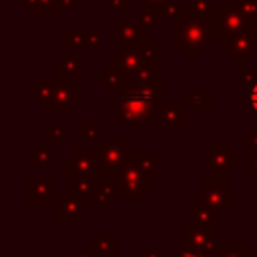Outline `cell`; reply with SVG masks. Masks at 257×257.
Returning <instances> with one entry per match:
<instances>
[{
    "label": "cell",
    "mask_w": 257,
    "mask_h": 257,
    "mask_svg": "<svg viewBox=\"0 0 257 257\" xmlns=\"http://www.w3.org/2000/svg\"><path fill=\"white\" fill-rule=\"evenodd\" d=\"M46 139L50 141H62L64 139V128L56 122H48L46 124Z\"/></svg>",
    "instance_id": "cell-30"
},
{
    "label": "cell",
    "mask_w": 257,
    "mask_h": 257,
    "mask_svg": "<svg viewBox=\"0 0 257 257\" xmlns=\"http://www.w3.org/2000/svg\"><path fill=\"white\" fill-rule=\"evenodd\" d=\"M22 4L28 6L30 12H60L72 8V0H20Z\"/></svg>",
    "instance_id": "cell-18"
},
{
    "label": "cell",
    "mask_w": 257,
    "mask_h": 257,
    "mask_svg": "<svg viewBox=\"0 0 257 257\" xmlns=\"http://www.w3.org/2000/svg\"><path fill=\"white\" fill-rule=\"evenodd\" d=\"M128 157L133 161H137V165L143 169L149 183L153 185L155 183V155H153V151H133V153H128Z\"/></svg>",
    "instance_id": "cell-20"
},
{
    "label": "cell",
    "mask_w": 257,
    "mask_h": 257,
    "mask_svg": "<svg viewBox=\"0 0 257 257\" xmlns=\"http://www.w3.org/2000/svg\"><path fill=\"white\" fill-rule=\"evenodd\" d=\"M52 187H54V179H46V177L28 179V203L54 201L52 199Z\"/></svg>",
    "instance_id": "cell-13"
},
{
    "label": "cell",
    "mask_w": 257,
    "mask_h": 257,
    "mask_svg": "<svg viewBox=\"0 0 257 257\" xmlns=\"http://www.w3.org/2000/svg\"><path fill=\"white\" fill-rule=\"evenodd\" d=\"M247 151H255L257 153V128L247 133Z\"/></svg>",
    "instance_id": "cell-34"
},
{
    "label": "cell",
    "mask_w": 257,
    "mask_h": 257,
    "mask_svg": "<svg viewBox=\"0 0 257 257\" xmlns=\"http://www.w3.org/2000/svg\"><path fill=\"white\" fill-rule=\"evenodd\" d=\"M211 28V38L221 42V48H225L229 44V40L239 34L241 30L247 28L249 20L245 18V14L241 12L239 6L235 4H217L211 6L209 14L205 16Z\"/></svg>",
    "instance_id": "cell-2"
},
{
    "label": "cell",
    "mask_w": 257,
    "mask_h": 257,
    "mask_svg": "<svg viewBox=\"0 0 257 257\" xmlns=\"http://www.w3.org/2000/svg\"><path fill=\"white\" fill-rule=\"evenodd\" d=\"M110 38H118L120 40V46H124V48H141L147 42L145 28L139 22L137 24H133V22H120L118 30L110 32Z\"/></svg>",
    "instance_id": "cell-11"
},
{
    "label": "cell",
    "mask_w": 257,
    "mask_h": 257,
    "mask_svg": "<svg viewBox=\"0 0 257 257\" xmlns=\"http://www.w3.org/2000/svg\"><path fill=\"white\" fill-rule=\"evenodd\" d=\"M183 100L191 104L193 112H207L211 108V98L207 94H203V90L199 86H193V90L189 94H185Z\"/></svg>",
    "instance_id": "cell-21"
},
{
    "label": "cell",
    "mask_w": 257,
    "mask_h": 257,
    "mask_svg": "<svg viewBox=\"0 0 257 257\" xmlns=\"http://www.w3.org/2000/svg\"><path fill=\"white\" fill-rule=\"evenodd\" d=\"M110 8H114L118 12H124L128 8V0H110Z\"/></svg>",
    "instance_id": "cell-35"
},
{
    "label": "cell",
    "mask_w": 257,
    "mask_h": 257,
    "mask_svg": "<svg viewBox=\"0 0 257 257\" xmlns=\"http://www.w3.org/2000/svg\"><path fill=\"white\" fill-rule=\"evenodd\" d=\"M211 42V28L205 16H195L183 10V16L175 20V48L185 58H199Z\"/></svg>",
    "instance_id": "cell-1"
},
{
    "label": "cell",
    "mask_w": 257,
    "mask_h": 257,
    "mask_svg": "<svg viewBox=\"0 0 257 257\" xmlns=\"http://www.w3.org/2000/svg\"><path fill=\"white\" fill-rule=\"evenodd\" d=\"M191 209H193V223L217 233V215L213 209H209L205 205V201L201 197H193V203H191Z\"/></svg>",
    "instance_id": "cell-14"
},
{
    "label": "cell",
    "mask_w": 257,
    "mask_h": 257,
    "mask_svg": "<svg viewBox=\"0 0 257 257\" xmlns=\"http://www.w3.org/2000/svg\"><path fill=\"white\" fill-rule=\"evenodd\" d=\"M165 131H181L183 128V108L181 104H165L163 110H161V120Z\"/></svg>",
    "instance_id": "cell-17"
},
{
    "label": "cell",
    "mask_w": 257,
    "mask_h": 257,
    "mask_svg": "<svg viewBox=\"0 0 257 257\" xmlns=\"http://www.w3.org/2000/svg\"><path fill=\"white\" fill-rule=\"evenodd\" d=\"M139 2H141V4H145L147 8H151V10H157V12H159V10H163V8H165V4H169L171 0H139Z\"/></svg>",
    "instance_id": "cell-33"
},
{
    "label": "cell",
    "mask_w": 257,
    "mask_h": 257,
    "mask_svg": "<svg viewBox=\"0 0 257 257\" xmlns=\"http://www.w3.org/2000/svg\"><path fill=\"white\" fill-rule=\"evenodd\" d=\"M217 257H253L251 249H245L243 243H217Z\"/></svg>",
    "instance_id": "cell-22"
},
{
    "label": "cell",
    "mask_w": 257,
    "mask_h": 257,
    "mask_svg": "<svg viewBox=\"0 0 257 257\" xmlns=\"http://www.w3.org/2000/svg\"><path fill=\"white\" fill-rule=\"evenodd\" d=\"M143 28H153L157 24V10H145L143 14H139V20H137Z\"/></svg>",
    "instance_id": "cell-29"
},
{
    "label": "cell",
    "mask_w": 257,
    "mask_h": 257,
    "mask_svg": "<svg viewBox=\"0 0 257 257\" xmlns=\"http://www.w3.org/2000/svg\"><path fill=\"white\" fill-rule=\"evenodd\" d=\"M72 163L76 169V175H96L100 169V155H96V151H74L72 153Z\"/></svg>",
    "instance_id": "cell-12"
},
{
    "label": "cell",
    "mask_w": 257,
    "mask_h": 257,
    "mask_svg": "<svg viewBox=\"0 0 257 257\" xmlns=\"http://www.w3.org/2000/svg\"><path fill=\"white\" fill-rule=\"evenodd\" d=\"M116 185H118V193L120 195L128 197L131 203H137V199L147 191V185H151V183H149L147 175L143 173V169L137 165V161H133L126 155V161L120 167Z\"/></svg>",
    "instance_id": "cell-4"
},
{
    "label": "cell",
    "mask_w": 257,
    "mask_h": 257,
    "mask_svg": "<svg viewBox=\"0 0 257 257\" xmlns=\"http://www.w3.org/2000/svg\"><path fill=\"white\" fill-rule=\"evenodd\" d=\"M54 66H56V76H60V78H76V76L82 74L80 58L72 56V54H66V56L58 58L54 62Z\"/></svg>",
    "instance_id": "cell-16"
},
{
    "label": "cell",
    "mask_w": 257,
    "mask_h": 257,
    "mask_svg": "<svg viewBox=\"0 0 257 257\" xmlns=\"http://www.w3.org/2000/svg\"><path fill=\"white\" fill-rule=\"evenodd\" d=\"M255 74H257V68H255ZM245 108L257 116V78L253 84H249L245 88Z\"/></svg>",
    "instance_id": "cell-24"
},
{
    "label": "cell",
    "mask_w": 257,
    "mask_h": 257,
    "mask_svg": "<svg viewBox=\"0 0 257 257\" xmlns=\"http://www.w3.org/2000/svg\"><path fill=\"white\" fill-rule=\"evenodd\" d=\"M56 76V74H54ZM82 98V90L74 84L68 82V78H60L56 76V86H54V94L52 100L46 104V110L50 112H70L72 106Z\"/></svg>",
    "instance_id": "cell-8"
},
{
    "label": "cell",
    "mask_w": 257,
    "mask_h": 257,
    "mask_svg": "<svg viewBox=\"0 0 257 257\" xmlns=\"http://www.w3.org/2000/svg\"><path fill=\"white\" fill-rule=\"evenodd\" d=\"M167 18H171V20H179L181 16H183V4H175V2H169V4H165V8L161 10Z\"/></svg>",
    "instance_id": "cell-28"
},
{
    "label": "cell",
    "mask_w": 257,
    "mask_h": 257,
    "mask_svg": "<svg viewBox=\"0 0 257 257\" xmlns=\"http://www.w3.org/2000/svg\"><path fill=\"white\" fill-rule=\"evenodd\" d=\"M80 40L84 48H98L100 46V32L94 30H82L80 32Z\"/></svg>",
    "instance_id": "cell-25"
},
{
    "label": "cell",
    "mask_w": 257,
    "mask_h": 257,
    "mask_svg": "<svg viewBox=\"0 0 257 257\" xmlns=\"http://www.w3.org/2000/svg\"><path fill=\"white\" fill-rule=\"evenodd\" d=\"M193 2H195V4H199V6H205V8H211V4H209L211 0H193Z\"/></svg>",
    "instance_id": "cell-37"
},
{
    "label": "cell",
    "mask_w": 257,
    "mask_h": 257,
    "mask_svg": "<svg viewBox=\"0 0 257 257\" xmlns=\"http://www.w3.org/2000/svg\"><path fill=\"white\" fill-rule=\"evenodd\" d=\"M239 8L249 22L257 20V0H239Z\"/></svg>",
    "instance_id": "cell-26"
},
{
    "label": "cell",
    "mask_w": 257,
    "mask_h": 257,
    "mask_svg": "<svg viewBox=\"0 0 257 257\" xmlns=\"http://www.w3.org/2000/svg\"><path fill=\"white\" fill-rule=\"evenodd\" d=\"M247 177L257 179V153L247 151Z\"/></svg>",
    "instance_id": "cell-31"
},
{
    "label": "cell",
    "mask_w": 257,
    "mask_h": 257,
    "mask_svg": "<svg viewBox=\"0 0 257 257\" xmlns=\"http://www.w3.org/2000/svg\"><path fill=\"white\" fill-rule=\"evenodd\" d=\"M201 183H203L201 199L215 213L223 215V213H227L229 203H237V197L227 193V177H215V175H211L209 179L205 177Z\"/></svg>",
    "instance_id": "cell-5"
},
{
    "label": "cell",
    "mask_w": 257,
    "mask_h": 257,
    "mask_svg": "<svg viewBox=\"0 0 257 257\" xmlns=\"http://www.w3.org/2000/svg\"><path fill=\"white\" fill-rule=\"evenodd\" d=\"M92 251L98 255V257H118V243L112 241L108 237V233L100 231V233H92Z\"/></svg>",
    "instance_id": "cell-15"
},
{
    "label": "cell",
    "mask_w": 257,
    "mask_h": 257,
    "mask_svg": "<svg viewBox=\"0 0 257 257\" xmlns=\"http://www.w3.org/2000/svg\"><path fill=\"white\" fill-rule=\"evenodd\" d=\"M54 86H56V76H50V78L40 76V78L36 80V84L28 88V92H30V94H34V96H36L38 100H42L44 104H48V102L52 100Z\"/></svg>",
    "instance_id": "cell-19"
},
{
    "label": "cell",
    "mask_w": 257,
    "mask_h": 257,
    "mask_svg": "<svg viewBox=\"0 0 257 257\" xmlns=\"http://www.w3.org/2000/svg\"><path fill=\"white\" fill-rule=\"evenodd\" d=\"M100 137V124L98 122H82V139L96 141Z\"/></svg>",
    "instance_id": "cell-27"
},
{
    "label": "cell",
    "mask_w": 257,
    "mask_h": 257,
    "mask_svg": "<svg viewBox=\"0 0 257 257\" xmlns=\"http://www.w3.org/2000/svg\"><path fill=\"white\" fill-rule=\"evenodd\" d=\"M56 207V221L58 223H78L86 213H90V203L88 197L78 193L74 187H66L62 197L54 199Z\"/></svg>",
    "instance_id": "cell-3"
},
{
    "label": "cell",
    "mask_w": 257,
    "mask_h": 257,
    "mask_svg": "<svg viewBox=\"0 0 257 257\" xmlns=\"http://www.w3.org/2000/svg\"><path fill=\"white\" fill-rule=\"evenodd\" d=\"M175 257H203V251L189 247V245H183V249H179V253Z\"/></svg>",
    "instance_id": "cell-32"
},
{
    "label": "cell",
    "mask_w": 257,
    "mask_h": 257,
    "mask_svg": "<svg viewBox=\"0 0 257 257\" xmlns=\"http://www.w3.org/2000/svg\"><path fill=\"white\" fill-rule=\"evenodd\" d=\"M225 48H227V52L233 58H251L255 54V50H257V38H255V26H253V22H249L245 30H241L239 34H235Z\"/></svg>",
    "instance_id": "cell-9"
},
{
    "label": "cell",
    "mask_w": 257,
    "mask_h": 257,
    "mask_svg": "<svg viewBox=\"0 0 257 257\" xmlns=\"http://www.w3.org/2000/svg\"><path fill=\"white\" fill-rule=\"evenodd\" d=\"M203 165L211 169L215 177H227V171L237 165V153L227 147V143L213 141L207 151H203Z\"/></svg>",
    "instance_id": "cell-7"
},
{
    "label": "cell",
    "mask_w": 257,
    "mask_h": 257,
    "mask_svg": "<svg viewBox=\"0 0 257 257\" xmlns=\"http://www.w3.org/2000/svg\"><path fill=\"white\" fill-rule=\"evenodd\" d=\"M28 157H30V159H34L40 167H50V169L54 167L52 153L44 147V141H38V143H36V149H34V151H30V153H28Z\"/></svg>",
    "instance_id": "cell-23"
},
{
    "label": "cell",
    "mask_w": 257,
    "mask_h": 257,
    "mask_svg": "<svg viewBox=\"0 0 257 257\" xmlns=\"http://www.w3.org/2000/svg\"><path fill=\"white\" fill-rule=\"evenodd\" d=\"M217 243V233L197 225V223H183V245L195 247L199 251H207Z\"/></svg>",
    "instance_id": "cell-10"
},
{
    "label": "cell",
    "mask_w": 257,
    "mask_h": 257,
    "mask_svg": "<svg viewBox=\"0 0 257 257\" xmlns=\"http://www.w3.org/2000/svg\"><path fill=\"white\" fill-rule=\"evenodd\" d=\"M120 118L131 131H137L141 122L159 120V110L137 96H124V100L120 102Z\"/></svg>",
    "instance_id": "cell-6"
},
{
    "label": "cell",
    "mask_w": 257,
    "mask_h": 257,
    "mask_svg": "<svg viewBox=\"0 0 257 257\" xmlns=\"http://www.w3.org/2000/svg\"><path fill=\"white\" fill-rule=\"evenodd\" d=\"M145 257H165V253L161 249H151V251H147Z\"/></svg>",
    "instance_id": "cell-36"
}]
</instances>
